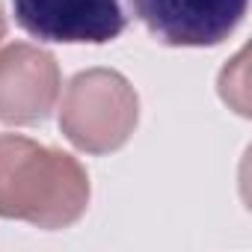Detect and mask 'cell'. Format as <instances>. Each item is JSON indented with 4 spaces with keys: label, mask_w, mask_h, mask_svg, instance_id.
Listing matches in <instances>:
<instances>
[{
    "label": "cell",
    "mask_w": 252,
    "mask_h": 252,
    "mask_svg": "<svg viewBox=\"0 0 252 252\" xmlns=\"http://www.w3.org/2000/svg\"><path fill=\"white\" fill-rule=\"evenodd\" d=\"M6 36V18H3V9H0V39Z\"/></svg>",
    "instance_id": "cell-6"
},
{
    "label": "cell",
    "mask_w": 252,
    "mask_h": 252,
    "mask_svg": "<svg viewBox=\"0 0 252 252\" xmlns=\"http://www.w3.org/2000/svg\"><path fill=\"white\" fill-rule=\"evenodd\" d=\"M86 205L89 178L71 155L15 134L0 137V217L65 228Z\"/></svg>",
    "instance_id": "cell-1"
},
{
    "label": "cell",
    "mask_w": 252,
    "mask_h": 252,
    "mask_svg": "<svg viewBox=\"0 0 252 252\" xmlns=\"http://www.w3.org/2000/svg\"><path fill=\"white\" fill-rule=\"evenodd\" d=\"M60 95V65L36 45L0 51V122L36 125L48 119Z\"/></svg>",
    "instance_id": "cell-5"
},
{
    "label": "cell",
    "mask_w": 252,
    "mask_h": 252,
    "mask_svg": "<svg viewBox=\"0 0 252 252\" xmlns=\"http://www.w3.org/2000/svg\"><path fill=\"white\" fill-rule=\"evenodd\" d=\"M249 0H131L149 33L172 48L220 45L243 21Z\"/></svg>",
    "instance_id": "cell-3"
},
{
    "label": "cell",
    "mask_w": 252,
    "mask_h": 252,
    "mask_svg": "<svg viewBox=\"0 0 252 252\" xmlns=\"http://www.w3.org/2000/svg\"><path fill=\"white\" fill-rule=\"evenodd\" d=\"M12 6L18 24L42 42L104 45L128 24L119 0H12Z\"/></svg>",
    "instance_id": "cell-4"
},
{
    "label": "cell",
    "mask_w": 252,
    "mask_h": 252,
    "mask_svg": "<svg viewBox=\"0 0 252 252\" xmlns=\"http://www.w3.org/2000/svg\"><path fill=\"white\" fill-rule=\"evenodd\" d=\"M137 92L119 71L92 68L80 71L63 98L60 128L89 155H107L128 143L137 128Z\"/></svg>",
    "instance_id": "cell-2"
}]
</instances>
